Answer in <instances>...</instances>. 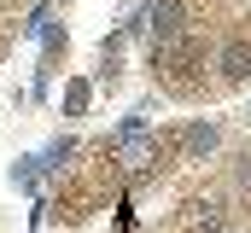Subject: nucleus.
Segmentation results:
<instances>
[{
	"instance_id": "obj_2",
	"label": "nucleus",
	"mask_w": 251,
	"mask_h": 233,
	"mask_svg": "<svg viewBox=\"0 0 251 233\" xmlns=\"http://www.w3.org/2000/svg\"><path fill=\"white\" fill-rule=\"evenodd\" d=\"M216 70H222L228 82L251 76V41H228V47H222V58H216Z\"/></svg>"
},
{
	"instance_id": "obj_3",
	"label": "nucleus",
	"mask_w": 251,
	"mask_h": 233,
	"mask_svg": "<svg viewBox=\"0 0 251 233\" xmlns=\"http://www.w3.org/2000/svg\"><path fill=\"white\" fill-rule=\"evenodd\" d=\"M187 146H193V152H210V146H216V128H193Z\"/></svg>"
},
{
	"instance_id": "obj_1",
	"label": "nucleus",
	"mask_w": 251,
	"mask_h": 233,
	"mask_svg": "<svg viewBox=\"0 0 251 233\" xmlns=\"http://www.w3.org/2000/svg\"><path fill=\"white\" fill-rule=\"evenodd\" d=\"M152 35H158V47H170L181 35V0H158L152 6Z\"/></svg>"
}]
</instances>
